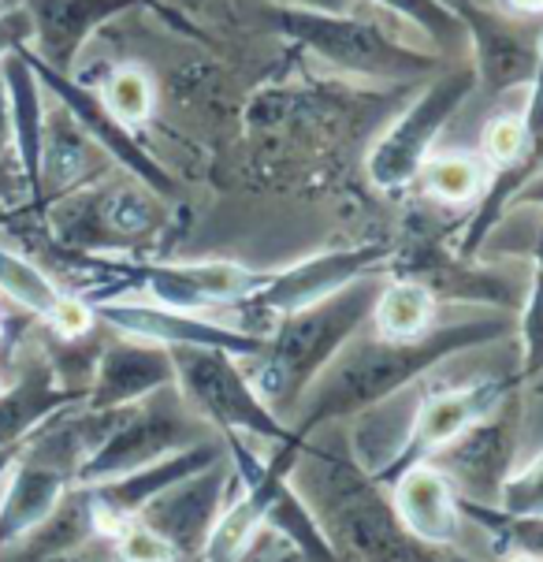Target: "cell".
<instances>
[{
	"label": "cell",
	"instance_id": "6da1fadb",
	"mask_svg": "<svg viewBox=\"0 0 543 562\" xmlns=\"http://www.w3.org/2000/svg\"><path fill=\"white\" fill-rule=\"evenodd\" d=\"M507 336H513L510 317H476L432 324L417 339H350L331 358V366L313 380L309 392L302 395L294 432L309 440L320 425L365 414V409L395 398L403 387L417 384L440 361L462 355V350L484 347V342H499Z\"/></svg>",
	"mask_w": 543,
	"mask_h": 562
},
{
	"label": "cell",
	"instance_id": "7a4b0ae2",
	"mask_svg": "<svg viewBox=\"0 0 543 562\" xmlns=\"http://www.w3.org/2000/svg\"><path fill=\"white\" fill-rule=\"evenodd\" d=\"M376 299L380 283L376 272H369L328 299L313 302L306 310H294L272 324L264 336V350L253 358V373L246 376L275 417L298 409L313 380L358 336L361 324L373 317Z\"/></svg>",
	"mask_w": 543,
	"mask_h": 562
},
{
	"label": "cell",
	"instance_id": "3957f363",
	"mask_svg": "<svg viewBox=\"0 0 543 562\" xmlns=\"http://www.w3.org/2000/svg\"><path fill=\"white\" fill-rule=\"evenodd\" d=\"M302 459L313 462L309 484L317 499V521L336 551L350 562H476L454 544H428L395 518L387 488L373 484L365 470L342 454L302 443Z\"/></svg>",
	"mask_w": 543,
	"mask_h": 562
},
{
	"label": "cell",
	"instance_id": "277c9868",
	"mask_svg": "<svg viewBox=\"0 0 543 562\" xmlns=\"http://www.w3.org/2000/svg\"><path fill=\"white\" fill-rule=\"evenodd\" d=\"M269 23L302 49L317 53L331 68L365 75V79H425L440 64L435 56L417 53L395 42L380 26L354 19L350 12H313V8H269Z\"/></svg>",
	"mask_w": 543,
	"mask_h": 562
},
{
	"label": "cell",
	"instance_id": "5b68a950",
	"mask_svg": "<svg viewBox=\"0 0 543 562\" xmlns=\"http://www.w3.org/2000/svg\"><path fill=\"white\" fill-rule=\"evenodd\" d=\"M171 366H176L179 398L220 432L253 436V440H269L275 447L306 440L264 406V398L253 392L238 358L227 355V350L176 347L171 350Z\"/></svg>",
	"mask_w": 543,
	"mask_h": 562
},
{
	"label": "cell",
	"instance_id": "8992f818",
	"mask_svg": "<svg viewBox=\"0 0 543 562\" xmlns=\"http://www.w3.org/2000/svg\"><path fill=\"white\" fill-rule=\"evenodd\" d=\"M101 269H109V283L90 291L93 302L120 299L123 288L127 291H146L157 306L183 310V313H205V310H235L242 306L250 294H257L269 280V272L246 269L235 261H101Z\"/></svg>",
	"mask_w": 543,
	"mask_h": 562
},
{
	"label": "cell",
	"instance_id": "52a82bcc",
	"mask_svg": "<svg viewBox=\"0 0 543 562\" xmlns=\"http://www.w3.org/2000/svg\"><path fill=\"white\" fill-rule=\"evenodd\" d=\"M190 443H197V432L190 425L186 403H179L176 384L160 387L135 406L112 409L109 428L79 465V488L127 477V473L168 459Z\"/></svg>",
	"mask_w": 543,
	"mask_h": 562
},
{
	"label": "cell",
	"instance_id": "ba28073f",
	"mask_svg": "<svg viewBox=\"0 0 543 562\" xmlns=\"http://www.w3.org/2000/svg\"><path fill=\"white\" fill-rule=\"evenodd\" d=\"M391 257H395V243H361V246H347V250L313 254L283 272H269L264 288L250 294L242 306H235V313H242L246 331L269 336V328L280 317L328 299V294L361 280V276L384 272Z\"/></svg>",
	"mask_w": 543,
	"mask_h": 562
},
{
	"label": "cell",
	"instance_id": "9c48e42d",
	"mask_svg": "<svg viewBox=\"0 0 543 562\" xmlns=\"http://www.w3.org/2000/svg\"><path fill=\"white\" fill-rule=\"evenodd\" d=\"M476 90L473 68H454L432 86H425L421 98L384 131V138L369 154V179L384 190V194H398L409 183H417L425 160L432 157V146L446 127V120L470 101Z\"/></svg>",
	"mask_w": 543,
	"mask_h": 562
},
{
	"label": "cell",
	"instance_id": "30bf717a",
	"mask_svg": "<svg viewBox=\"0 0 543 562\" xmlns=\"http://www.w3.org/2000/svg\"><path fill=\"white\" fill-rule=\"evenodd\" d=\"M518 384H521L518 376H480L462 387H446V392L425 395V403L417 406L406 436L395 443V451L387 454V462L376 465L369 477H373V484H380V488H391L409 465L428 462L440 447L451 443L454 436H462L473 422H480L484 414H491V409L499 406Z\"/></svg>",
	"mask_w": 543,
	"mask_h": 562
},
{
	"label": "cell",
	"instance_id": "8fae6325",
	"mask_svg": "<svg viewBox=\"0 0 543 562\" xmlns=\"http://www.w3.org/2000/svg\"><path fill=\"white\" fill-rule=\"evenodd\" d=\"M160 224V194L131 183H112L101 190H82V194L60 202L56 213V239L75 246L79 254L120 250V246H138L157 232Z\"/></svg>",
	"mask_w": 543,
	"mask_h": 562
},
{
	"label": "cell",
	"instance_id": "7c38bea8",
	"mask_svg": "<svg viewBox=\"0 0 543 562\" xmlns=\"http://www.w3.org/2000/svg\"><path fill=\"white\" fill-rule=\"evenodd\" d=\"M518 436H521V387H513L491 414H484L462 436H454L451 443L440 447L428 459V465H435L451 481V488L465 495V499L491 503L495 507L502 481L513 473Z\"/></svg>",
	"mask_w": 543,
	"mask_h": 562
},
{
	"label": "cell",
	"instance_id": "4fadbf2b",
	"mask_svg": "<svg viewBox=\"0 0 543 562\" xmlns=\"http://www.w3.org/2000/svg\"><path fill=\"white\" fill-rule=\"evenodd\" d=\"M26 19H31V49L45 68L71 75L75 60H79L82 45L90 42L101 26L112 19L135 12V8H154L168 26L183 31L190 37H202L197 26L190 23L183 12L160 4V0H19Z\"/></svg>",
	"mask_w": 543,
	"mask_h": 562
},
{
	"label": "cell",
	"instance_id": "5bb4252c",
	"mask_svg": "<svg viewBox=\"0 0 543 562\" xmlns=\"http://www.w3.org/2000/svg\"><path fill=\"white\" fill-rule=\"evenodd\" d=\"M23 56H26V64L34 68L37 79H42L45 90L56 93V101L64 104V112H68L75 127L86 135V142H93L98 149H104L112 160H120V165L131 171V179H138V183L149 187L154 194L176 198V179H171V171L154 157V149L142 146L127 123L112 116V109L104 104L101 90L82 86L75 75H60V71L45 68V64L37 60L31 49H23Z\"/></svg>",
	"mask_w": 543,
	"mask_h": 562
},
{
	"label": "cell",
	"instance_id": "9a60e30c",
	"mask_svg": "<svg viewBox=\"0 0 543 562\" xmlns=\"http://www.w3.org/2000/svg\"><path fill=\"white\" fill-rule=\"evenodd\" d=\"M93 317L109 328H116L123 339L157 342V347H208L227 350L235 358H257L264 350V336L246 328H231V324L197 317V313L168 310L157 302H131V299H109L93 302Z\"/></svg>",
	"mask_w": 543,
	"mask_h": 562
},
{
	"label": "cell",
	"instance_id": "2e32d148",
	"mask_svg": "<svg viewBox=\"0 0 543 562\" xmlns=\"http://www.w3.org/2000/svg\"><path fill=\"white\" fill-rule=\"evenodd\" d=\"M235 481V465L231 459H220L208 470L194 473V477L171 484L160 495L142 507L138 521L149 526L157 537H165L176 548L179 559H197L213 532L216 518L227 507V488Z\"/></svg>",
	"mask_w": 543,
	"mask_h": 562
},
{
	"label": "cell",
	"instance_id": "e0dca14e",
	"mask_svg": "<svg viewBox=\"0 0 543 562\" xmlns=\"http://www.w3.org/2000/svg\"><path fill=\"white\" fill-rule=\"evenodd\" d=\"M220 459H227V447L213 443V440H197L154 465H142V470L127 473V477L90 484V488H86V499H90L93 532H109L112 537L123 521H135L154 495L171 488V484L194 477V473L208 470V465H216Z\"/></svg>",
	"mask_w": 543,
	"mask_h": 562
},
{
	"label": "cell",
	"instance_id": "ac0fdd59",
	"mask_svg": "<svg viewBox=\"0 0 543 562\" xmlns=\"http://www.w3.org/2000/svg\"><path fill=\"white\" fill-rule=\"evenodd\" d=\"M391 276H403V280H417L432 291V299H451V302H488V306H499L507 313H518L521 302L513 299V288L502 276L473 269L470 257L443 250L440 243L432 239H414L409 246L391 257Z\"/></svg>",
	"mask_w": 543,
	"mask_h": 562
},
{
	"label": "cell",
	"instance_id": "d6986e66",
	"mask_svg": "<svg viewBox=\"0 0 543 562\" xmlns=\"http://www.w3.org/2000/svg\"><path fill=\"white\" fill-rule=\"evenodd\" d=\"M171 384H176V366H171L168 347L123 339L101 350L93 384L86 387V406L90 414H109V409L135 406Z\"/></svg>",
	"mask_w": 543,
	"mask_h": 562
},
{
	"label": "cell",
	"instance_id": "ffe728a7",
	"mask_svg": "<svg viewBox=\"0 0 543 562\" xmlns=\"http://www.w3.org/2000/svg\"><path fill=\"white\" fill-rule=\"evenodd\" d=\"M451 12L462 19L465 37L476 53V86L488 93H507L510 86L532 82L540 64V42H525L507 19L495 12H484L473 0H454Z\"/></svg>",
	"mask_w": 543,
	"mask_h": 562
},
{
	"label": "cell",
	"instance_id": "44dd1931",
	"mask_svg": "<svg viewBox=\"0 0 543 562\" xmlns=\"http://www.w3.org/2000/svg\"><path fill=\"white\" fill-rule=\"evenodd\" d=\"M395 518L414 532V537L428 540V544H459L462 537V510L459 492L443 477L435 465L417 462L387 488Z\"/></svg>",
	"mask_w": 543,
	"mask_h": 562
},
{
	"label": "cell",
	"instance_id": "7402d4cb",
	"mask_svg": "<svg viewBox=\"0 0 543 562\" xmlns=\"http://www.w3.org/2000/svg\"><path fill=\"white\" fill-rule=\"evenodd\" d=\"M79 403H86V387L56 376L49 361H37L0 392V447L26 443L49 417Z\"/></svg>",
	"mask_w": 543,
	"mask_h": 562
},
{
	"label": "cell",
	"instance_id": "603a6c76",
	"mask_svg": "<svg viewBox=\"0 0 543 562\" xmlns=\"http://www.w3.org/2000/svg\"><path fill=\"white\" fill-rule=\"evenodd\" d=\"M0 75H4L8 109H12V157L23 183L34 198H42V149H45V86L26 64L23 49L0 60Z\"/></svg>",
	"mask_w": 543,
	"mask_h": 562
},
{
	"label": "cell",
	"instance_id": "cb8c5ba5",
	"mask_svg": "<svg viewBox=\"0 0 543 562\" xmlns=\"http://www.w3.org/2000/svg\"><path fill=\"white\" fill-rule=\"evenodd\" d=\"M264 529H272L275 537L287 540L306 562H347L328 540V532H324L313 507L302 499V492L291 484V477H283L275 484L272 503H269V510H264Z\"/></svg>",
	"mask_w": 543,
	"mask_h": 562
},
{
	"label": "cell",
	"instance_id": "d4e9b609",
	"mask_svg": "<svg viewBox=\"0 0 543 562\" xmlns=\"http://www.w3.org/2000/svg\"><path fill=\"white\" fill-rule=\"evenodd\" d=\"M369 321L376 324L380 339H417L435 324V299L425 283L391 276L387 288H380V299Z\"/></svg>",
	"mask_w": 543,
	"mask_h": 562
},
{
	"label": "cell",
	"instance_id": "484cf974",
	"mask_svg": "<svg viewBox=\"0 0 543 562\" xmlns=\"http://www.w3.org/2000/svg\"><path fill=\"white\" fill-rule=\"evenodd\" d=\"M0 294H8L19 310L42 321H49L60 310V302L68 299L42 265L19 250H8V246H0Z\"/></svg>",
	"mask_w": 543,
	"mask_h": 562
},
{
	"label": "cell",
	"instance_id": "4316f807",
	"mask_svg": "<svg viewBox=\"0 0 543 562\" xmlns=\"http://www.w3.org/2000/svg\"><path fill=\"white\" fill-rule=\"evenodd\" d=\"M462 518H470L473 526L488 529L491 544L510 555H529L543 562V514H507L491 503H476L459 495Z\"/></svg>",
	"mask_w": 543,
	"mask_h": 562
},
{
	"label": "cell",
	"instance_id": "83f0119b",
	"mask_svg": "<svg viewBox=\"0 0 543 562\" xmlns=\"http://www.w3.org/2000/svg\"><path fill=\"white\" fill-rule=\"evenodd\" d=\"M428 190V198L443 205H470L476 202V194L484 190V168L476 157L465 154H443V157H428L421 176H417Z\"/></svg>",
	"mask_w": 543,
	"mask_h": 562
},
{
	"label": "cell",
	"instance_id": "f1b7e54d",
	"mask_svg": "<svg viewBox=\"0 0 543 562\" xmlns=\"http://www.w3.org/2000/svg\"><path fill=\"white\" fill-rule=\"evenodd\" d=\"M369 4L376 8H387V12L409 19V23H417L425 34H432L435 42H440V49H462L470 37H465V26L462 19L451 12V4H443V0H369Z\"/></svg>",
	"mask_w": 543,
	"mask_h": 562
},
{
	"label": "cell",
	"instance_id": "f546056e",
	"mask_svg": "<svg viewBox=\"0 0 543 562\" xmlns=\"http://www.w3.org/2000/svg\"><path fill=\"white\" fill-rule=\"evenodd\" d=\"M101 98L112 109V116L123 120L127 127H138L154 116V82L142 68H120L109 75L101 86Z\"/></svg>",
	"mask_w": 543,
	"mask_h": 562
},
{
	"label": "cell",
	"instance_id": "4dcf8cb0",
	"mask_svg": "<svg viewBox=\"0 0 543 562\" xmlns=\"http://www.w3.org/2000/svg\"><path fill=\"white\" fill-rule=\"evenodd\" d=\"M518 331H521V384H536L543 395V272L532 269L529 299L518 306Z\"/></svg>",
	"mask_w": 543,
	"mask_h": 562
},
{
	"label": "cell",
	"instance_id": "1f68e13d",
	"mask_svg": "<svg viewBox=\"0 0 543 562\" xmlns=\"http://www.w3.org/2000/svg\"><path fill=\"white\" fill-rule=\"evenodd\" d=\"M529 149L532 146H529V135H525V120L513 116V112H507V116H495L480 135V160L491 171L518 165Z\"/></svg>",
	"mask_w": 543,
	"mask_h": 562
},
{
	"label": "cell",
	"instance_id": "d6a6232c",
	"mask_svg": "<svg viewBox=\"0 0 543 562\" xmlns=\"http://www.w3.org/2000/svg\"><path fill=\"white\" fill-rule=\"evenodd\" d=\"M495 507L507 514H543V454L502 481Z\"/></svg>",
	"mask_w": 543,
	"mask_h": 562
},
{
	"label": "cell",
	"instance_id": "836d02e7",
	"mask_svg": "<svg viewBox=\"0 0 543 562\" xmlns=\"http://www.w3.org/2000/svg\"><path fill=\"white\" fill-rule=\"evenodd\" d=\"M112 537H116V559L120 562H183L165 537H157V532L149 526H142L138 518L123 521Z\"/></svg>",
	"mask_w": 543,
	"mask_h": 562
},
{
	"label": "cell",
	"instance_id": "e575fe53",
	"mask_svg": "<svg viewBox=\"0 0 543 562\" xmlns=\"http://www.w3.org/2000/svg\"><path fill=\"white\" fill-rule=\"evenodd\" d=\"M31 45V19H26L23 4L0 8V60Z\"/></svg>",
	"mask_w": 543,
	"mask_h": 562
},
{
	"label": "cell",
	"instance_id": "d590c367",
	"mask_svg": "<svg viewBox=\"0 0 543 562\" xmlns=\"http://www.w3.org/2000/svg\"><path fill=\"white\" fill-rule=\"evenodd\" d=\"M23 194H31L23 183V171H19L15 157H0V213H4V205H15Z\"/></svg>",
	"mask_w": 543,
	"mask_h": 562
},
{
	"label": "cell",
	"instance_id": "8d00e7d4",
	"mask_svg": "<svg viewBox=\"0 0 543 562\" xmlns=\"http://www.w3.org/2000/svg\"><path fill=\"white\" fill-rule=\"evenodd\" d=\"M0 157H12V109H8L4 75H0Z\"/></svg>",
	"mask_w": 543,
	"mask_h": 562
},
{
	"label": "cell",
	"instance_id": "74e56055",
	"mask_svg": "<svg viewBox=\"0 0 543 562\" xmlns=\"http://www.w3.org/2000/svg\"><path fill=\"white\" fill-rule=\"evenodd\" d=\"M280 8H313V12H347V0H272Z\"/></svg>",
	"mask_w": 543,
	"mask_h": 562
},
{
	"label": "cell",
	"instance_id": "f35d334b",
	"mask_svg": "<svg viewBox=\"0 0 543 562\" xmlns=\"http://www.w3.org/2000/svg\"><path fill=\"white\" fill-rule=\"evenodd\" d=\"M529 257L536 261V272H543V221H540V227H536V239L529 243Z\"/></svg>",
	"mask_w": 543,
	"mask_h": 562
},
{
	"label": "cell",
	"instance_id": "ab89813d",
	"mask_svg": "<svg viewBox=\"0 0 543 562\" xmlns=\"http://www.w3.org/2000/svg\"><path fill=\"white\" fill-rule=\"evenodd\" d=\"M513 12H525V15H543V0H507Z\"/></svg>",
	"mask_w": 543,
	"mask_h": 562
},
{
	"label": "cell",
	"instance_id": "60d3db41",
	"mask_svg": "<svg viewBox=\"0 0 543 562\" xmlns=\"http://www.w3.org/2000/svg\"><path fill=\"white\" fill-rule=\"evenodd\" d=\"M19 451H23V443H19V447H0V477L8 473V465L15 462V454H19Z\"/></svg>",
	"mask_w": 543,
	"mask_h": 562
},
{
	"label": "cell",
	"instance_id": "b9f144b4",
	"mask_svg": "<svg viewBox=\"0 0 543 562\" xmlns=\"http://www.w3.org/2000/svg\"><path fill=\"white\" fill-rule=\"evenodd\" d=\"M510 562H540V559H529V555H513Z\"/></svg>",
	"mask_w": 543,
	"mask_h": 562
},
{
	"label": "cell",
	"instance_id": "7bdbcfd3",
	"mask_svg": "<svg viewBox=\"0 0 543 562\" xmlns=\"http://www.w3.org/2000/svg\"><path fill=\"white\" fill-rule=\"evenodd\" d=\"M0 4H4V8H15V4H19V0H0Z\"/></svg>",
	"mask_w": 543,
	"mask_h": 562
},
{
	"label": "cell",
	"instance_id": "ee69618b",
	"mask_svg": "<svg viewBox=\"0 0 543 562\" xmlns=\"http://www.w3.org/2000/svg\"><path fill=\"white\" fill-rule=\"evenodd\" d=\"M4 387H8V384H4V369H0V392H4Z\"/></svg>",
	"mask_w": 543,
	"mask_h": 562
},
{
	"label": "cell",
	"instance_id": "f6af8a7d",
	"mask_svg": "<svg viewBox=\"0 0 543 562\" xmlns=\"http://www.w3.org/2000/svg\"><path fill=\"white\" fill-rule=\"evenodd\" d=\"M0 342H4V317H0Z\"/></svg>",
	"mask_w": 543,
	"mask_h": 562
},
{
	"label": "cell",
	"instance_id": "bcb514c9",
	"mask_svg": "<svg viewBox=\"0 0 543 562\" xmlns=\"http://www.w3.org/2000/svg\"><path fill=\"white\" fill-rule=\"evenodd\" d=\"M8 224V213H0V227H4Z\"/></svg>",
	"mask_w": 543,
	"mask_h": 562
},
{
	"label": "cell",
	"instance_id": "7dc6e473",
	"mask_svg": "<svg viewBox=\"0 0 543 562\" xmlns=\"http://www.w3.org/2000/svg\"><path fill=\"white\" fill-rule=\"evenodd\" d=\"M0 8H4V4H0Z\"/></svg>",
	"mask_w": 543,
	"mask_h": 562
}]
</instances>
